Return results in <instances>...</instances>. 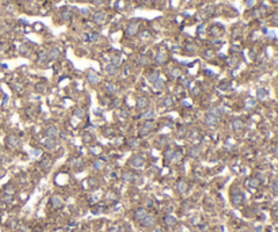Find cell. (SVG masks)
Wrapping results in <instances>:
<instances>
[{"instance_id":"cell-1","label":"cell","mask_w":278,"mask_h":232,"mask_svg":"<svg viewBox=\"0 0 278 232\" xmlns=\"http://www.w3.org/2000/svg\"><path fill=\"white\" fill-rule=\"evenodd\" d=\"M139 31V22L137 21H133V22H130L129 25H128V27H126V34L128 36H135L136 33Z\"/></svg>"},{"instance_id":"cell-2","label":"cell","mask_w":278,"mask_h":232,"mask_svg":"<svg viewBox=\"0 0 278 232\" xmlns=\"http://www.w3.org/2000/svg\"><path fill=\"white\" fill-rule=\"evenodd\" d=\"M106 12H102V11H99V12H95L92 19H94L95 23H98V25H102V23L106 22Z\"/></svg>"},{"instance_id":"cell-3","label":"cell","mask_w":278,"mask_h":232,"mask_svg":"<svg viewBox=\"0 0 278 232\" xmlns=\"http://www.w3.org/2000/svg\"><path fill=\"white\" fill-rule=\"evenodd\" d=\"M5 141H7V145H8V147L15 148L19 144V138L16 137L15 134H8L7 138H5Z\"/></svg>"},{"instance_id":"cell-4","label":"cell","mask_w":278,"mask_h":232,"mask_svg":"<svg viewBox=\"0 0 278 232\" xmlns=\"http://www.w3.org/2000/svg\"><path fill=\"white\" fill-rule=\"evenodd\" d=\"M205 122L210 126L217 125V124H219V117H216V116H213V114H210V113H208L206 117H205Z\"/></svg>"},{"instance_id":"cell-5","label":"cell","mask_w":278,"mask_h":232,"mask_svg":"<svg viewBox=\"0 0 278 232\" xmlns=\"http://www.w3.org/2000/svg\"><path fill=\"white\" fill-rule=\"evenodd\" d=\"M149 105V101L145 96H140L137 99V109L139 110H144V109H147V106Z\"/></svg>"},{"instance_id":"cell-6","label":"cell","mask_w":278,"mask_h":232,"mask_svg":"<svg viewBox=\"0 0 278 232\" xmlns=\"http://www.w3.org/2000/svg\"><path fill=\"white\" fill-rule=\"evenodd\" d=\"M141 223H143L144 227H152L153 224H155V216H153V214H147L145 219H144Z\"/></svg>"},{"instance_id":"cell-7","label":"cell","mask_w":278,"mask_h":232,"mask_svg":"<svg viewBox=\"0 0 278 232\" xmlns=\"http://www.w3.org/2000/svg\"><path fill=\"white\" fill-rule=\"evenodd\" d=\"M130 163H132V166L133 167H136V168H140V167H143L144 166V159L141 156H135L132 160H130Z\"/></svg>"},{"instance_id":"cell-8","label":"cell","mask_w":278,"mask_h":232,"mask_svg":"<svg viewBox=\"0 0 278 232\" xmlns=\"http://www.w3.org/2000/svg\"><path fill=\"white\" fill-rule=\"evenodd\" d=\"M50 204H52L53 208H60V206L63 205V198L60 196H53L52 200H50Z\"/></svg>"},{"instance_id":"cell-9","label":"cell","mask_w":278,"mask_h":232,"mask_svg":"<svg viewBox=\"0 0 278 232\" xmlns=\"http://www.w3.org/2000/svg\"><path fill=\"white\" fill-rule=\"evenodd\" d=\"M87 79H88V81H90L91 84H96V83H99V75L98 73H95V72H88V75H87Z\"/></svg>"},{"instance_id":"cell-10","label":"cell","mask_w":278,"mask_h":232,"mask_svg":"<svg viewBox=\"0 0 278 232\" xmlns=\"http://www.w3.org/2000/svg\"><path fill=\"white\" fill-rule=\"evenodd\" d=\"M147 214H148V213H147V210H145V209H139V210H136L135 219L137 220V221H140V223H141V221L145 219V216H147Z\"/></svg>"},{"instance_id":"cell-11","label":"cell","mask_w":278,"mask_h":232,"mask_svg":"<svg viewBox=\"0 0 278 232\" xmlns=\"http://www.w3.org/2000/svg\"><path fill=\"white\" fill-rule=\"evenodd\" d=\"M48 57H49L50 60H57V58L60 57V50H58L57 48H52V49L49 50V53H48Z\"/></svg>"},{"instance_id":"cell-12","label":"cell","mask_w":278,"mask_h":232,"mask_svg":"<svg viewBox=\"0 0 278 232\" xmlns=\"http://www.w3.org/2000/svg\"><path fill=\"white\" fill-rule=\"evenodd\" d=\"M46 133H48V136H49L50 138H52V137H56V136L58 134V129H57V128H56L54 125H52V126H49V128H48Z\"/></svg>"},{"instance_id":"cell-13","label":"cell","mask_w":278,"mask_h":232,"mask_svg":"<svg viewBox=\"0 0 278 232\" xmlns=\"http://www.w3.org/2000/svg\"><path fill=\"white\" fill-rule=\"evenodd\" d=\"M155 60H156V63L163 64L167 60V54L164 53V52H159V53L156 54V58H155Z\"/></svg>"},{"instance_id":"cell-14","label":"cell","mask_w":278,"mask_h":232,"mask_svg":"<svg viewBox=\"0 0 278 232\" xmlns=\"http://www.w3.org/2000/svg\"><path fill=\"white\" fill-rule=\"evenodd\" d=\"M164 221H166V224L167 225H170V227H174L175 224H176V219H175L174 216H170V214L164 217Z\"/></svg>"},{"instance_id":"cell-15","label":"cell","mask_w":278,"mask_h":232,"mask_svg":"<svg viewBox=\"0 0 278 232\" xmlns=\"http://www.w3.org/2000/svg\"><path fill=\"white\" fill-rule=\"evenodd\" d=\"M201 147H194L191 148V151H190V156L191 157H198L199 155H201Z\"/></svg>"},{"instance_id":"cell-16","label":"cell","mask_w":278,"mask_h":232,"mask_svg":"<svg viewBox=\"0 0 278 232\" xmlns=\"http://www.w3.org/2000/svg\"><path fill=\"white\" fill-rule=\"evenodd\" d=\"M117 68H118V67L113 65V64H109V65H106V68H105V69H106V72H107V73H110V75H115L117 71H118Z\"/></svg>"},{"instance_id":"cell-17","label":"cell","mask_w":278,"mask_h":232,"mask_svg":"<svg viewBox=\"0 0 278 232\" xmlns=\"http://www.w3.org/2000/svg\"><path fill=\"white\" fill-rule=\"evenodd\" d=\"M105 90H106V92H109V94H114L117 88L113 83H106V84H105Z\"/></svg>"},{"instance_id":"cell-18","label":"cell","mask_w":278,"mask_h":232,"mask_svg":"<svg viewBox=\"0 0 278 232\" xmlns=\"http://www.w3.org/2000/svg\"><path fill=\"white\" fill-rule=\"evenodd\" d=\"M232 128L233 130H240L243 128V124L240 120H233L232 121Z\"/></svg>"},{"instance_id":"cell-19","label":"cell","mask_w":278,"mask_h":232,"mask_svg":"<svg viewBox=\"0 0 278 232\" xmlns=\"http://www.w3.org/2000/svg\"><path fill=\"white\" fill-rule=\"evenodd\" d=\"M180 73H182V72H180V69H178V68H172V69L170 71V76L172 77V79H176V77H179Z\"/></svg>"},{"instance_id":"cell-20","label":"cell","mask_w":278,"mask_h":232,"mask_svg":"<svg viewBox=\"0 0 278 232\" xmlns=\"http://www.w3.org/2000/svg\"><path fill=\"white\" fill-rule=\"evenodd\" d=\"M160 76L157 75L156 72H152V73H148V76H147V79H148V81H151V83H155V81L159 79Z\"/></svg>"},{"instance_id":"cell-21","label":"cell","mask_w":278,"mask_h":232,"mask_svg":"<svg viewBox=\"0 0 278 232\" xmlns=\"http://www.w3.org/2000/svg\"><path fill=\"white\" fill-rule=\"evenodd\" d=\"M186 189H187L186 182H184V181H179V182H178V192H179V193H184V192H186Z\"/></svg>"},{"instance_id":"cell-22","label":"cell","mask_w":278,"mask_h":232,"mask_svg":"<svg viewBox=\"0 0 278 232\" xmlns=\"http://www.w3.org/2000/svg\"><path fill=\"white\" fill-rule=\"evenodd\" d=\"M72 16V12L69 11V10H64L63 12H61V18H63V21H69Z\"/></svg>"},{"instance_id":"cell-23","label":"cell","mask_w":278,"mask_h":232,"mask_svg":"<svg viewBox=\"0 0 278 232\" xmlns=\"http://www.w3.org/2000/svg\"><path fill=\"white\" fill-rule=\"evenodd\" d=\"M137 63H139L140 65H147V64L149 63V58L147 57V56H140V57L137 58Z\"/></svg>"},{"instance_id":"cell-24","label":"cell","mask_w":278,"mask_h":232,"mask_svg":"<svg viewBox=\"0 0 278 232\" xmlns=\"http://www.w3.org/2000/svg\"><path fill=\"white\" fill-rule=\"evenodd\" d=\"M121 63H122L121 56H113V57H111V64H113V65L118 67V65H120Z\"/></svg>"},{"instance_id":"cell-25","label":"cell","mask_w":278,"mask_h":232,"mask_svg":"<svg viewBox=\"0 0 278 232\" xmlns=\"http://www.w3.org/2000/svg\"><path fill=\"white\" fill-rule=\"evenodd\" d=\"M48 53L46 52H41L40 53V58H38V63H46L48 61Z\"/></svg>"},{"instance_id":"cell-26","label":"cell","mask_w":278,"mask_h":232,"mask_svg":"<svg viewBox=\"0 0 278 232\" xmlns=\"http://www.w3.org/2000/svg\"><path fill=\"white\" fill-rule=\"evenodd\" d=\"M153 114H155L153 110H148V112H145L143 116H141V118H143V120H148V118H152Z\"/></svg>"},{"instance_id":"cell-27","label":"cell","mask_w":278,"mask_h":232,"mask_svg":"<svg viewBox=\"0 0 278 232\" xmlns=\"http://www.w3.org/2000/svg\"><path fill=\"white\" fill-rule=\"evenodd\" d=\"M153 84H155V87H156V88H163V87H164V81H163V79H160V77H159V79H157V80L155 81Z\"/></svg>"},{"instance_id":"cell-28","label":"cell","mask_w":278,"mask_h":232,"mask_svg":"<svg viewBox=\"0 0 278 232\" xmlns=\"http://www.w3.org/2000/svg\"><path fill=\"white\" fill-rule=\"evenodd\" d=\"M84 114H85L84 109H81V107H79V109L75 110V116H76V117H84Z\"/></svg>"},{"instance_id":"cell-29","label":"cell","mask_w":278,"mask_h":232,"mask_svg":"<svg viewBox=\"0 0 278 232\" xmlns=\"http://www.w3.org/2000/svg\"><path fill=\"white\" fill-rule=\"evenodd\" d=\"M102 167H103V162H102V160H96L94 163V168L95 170H102Z\"/></svg>"},{"instance_id":"cell-30","label":"cell","mask_w":278,"mask_h":232,"mask_svg":"<svg viewBox=\"0 0 278 232\" xmlns=\"http://www.w3.org/2000/svg\"><path fill=\"white\" fill-rule=\"evenodd\" d=\"M45 145L49 148V149H50V148H54V141L52 140V138H48V140L45 141Z\"/></svg>"},{"instance_id":"cell-31","label":"cell","mask_w":278,"mask_h":232,"mask_svg":"<svg viewBox=\"0 0 278 232\" xmlns=\"http://www.w3.org/2000/svg\"><path fill=\"white\" fill-rule=\"evenodd\" d=\"M210 114H213V116H216V117H219L220 118V116H221V112L219 110V109H210Z\"/></svg>"},{"instance_id":"cell-32","label":"cell","mask_w":278,"mask_h":232,"mask_svg":"<svg viewBox=\"0 0 278 232\" xmlns=\"http://www.w3.org/2000/svg\"><path fill=\"white\" fill-rule=\"evenodd\" d=\"M72 166H73V167H80L81 159H73V160H72Z\"/></svg>"},{"instance_id":"cell-33","label":"cell","mask_w":278,"mask_h":232,"mask_svg":"<svg viewBox=\"0 0 278 232\" xmlns=\"http://www.w3.org/2000/svg\"><path fill=\"white\" fill-rule=\"evenodd\" d=\"M172 103H174V101H172L171 98H166V99H164V106L168 107V106H171Z\"/></svg>"},{"instance_id":"cell-34","label":"cell","mask_w":278,"mask_h":232,"mask_svg":"<svg viewBox=\"0 0 278 232\" xmlns=\"http://www.w3.org/2000/svg\"><path fill=\"white\" fill-rule=\"evenodd\" d=\"M124 179H125V181H132V174H130V172H125V174H124Z\"/></svg>"},{"instance_id":"cell-35","label":"cell","mask_w":278,"mask_h":232,"mask_svg":"<svg viewBox=\"0 0 278 232\" xmlns=\"http://www.w3.org/2000/svg\"><path fill=\"white\" fill-rule=\"evenodd\" d=\"M92 3H94L95 5H102L105 3V0H92Z\"/></svg>"},{"instance_id":"cell-36","label":"cell","mask_w":278,"mask_h":232,"mask_svg":"<svg viewBox=\"0 0 278 232\" xmlns=\"http://www.w3.org/2000/svg\"><path fill=\"white\" fill-rule=\"evenodd\" d=\"M273 190L275 193H278V181H275V182L273 183Z\"/></svg>"},{"instance_id":"cell-37","label":"cell","mask_w":278,"mask_h":232,"mask_svg":"<svg viewBox=\"0 0 278 232\" xmlns=\"http://www.w3.org/2000/svg\"><path fill=\"white\" fill-rule=\"evenodd\" d=\"M80 11H81V14H83V15H84V16H87V15H88V14H90V11H88V10H87V8H81Z\"/></svg>"},{"instance_id":"cell-38","label":"cell","mask_w":278,"mask_h":232,"mask_svg":"<svg viewBox=\"0 0 278 232\" xmlns=\"http://www.w3.org/2000/svg\"><path fill=\"white\" fill-rule=\"evenodd\" d=\"M98 34H96V33H95V34H91V38H90V40L91 41H96V40H98Z\"/></svg>"},{"instance_id":"cell-39","label":"cell","mask_w":278,"mask_h":232,"mask_svg":"<svg viewBox=\"0 0 278 232\" xmlns=\"http://www.w3.org/2000/svg\"><path fill=\"white\" fill-rule=\"evenodd\" d=\"M258 95H259V98H263V96H265V92H263L262 90H259V91H258Z\"/></svg>"},{"instance_id":"cell-40","label":"cell","mask_w":278,"mask_h":232,"mask_svg":"<svg viewBox=\"0 0 278 232\" xmlns=\"http://www.w3.org/2000/svg\"><path fill=\"white\" fill-rule=\"evenodd\" d=\"M48 164H49V160L46 159V160H44V164H42V167H45V168H46V167H48Z\"/></svg>"},{"instance_id":"cell-41","label":"cell","mask_w":278,"mask_h":232,"mask_svg":"<svg viewBox=\"0 0 278 232\" xmlns=\"http://www.w3.org/2000/svg\"><path fill=\"white\" fill-rule=\"evenodd\" d=\"M44 87H45V86H38V88H37V90H38V91H45Z\"/></svg>"},{"instance_id":"cell-42","label":"cell","mask_w":278,"mask_h":232,"mask_svg":"<svg viewBox=\"0 0 278 232\" xmlns=\"http://www.w3.org/2000/svg\"><path fill=\"white\" fill-rule=\"evenodd\" d=\"M153 232H164L163 229H160V228H156V229H153Z\"/></svg>"},{"instance_id":"cell-43","label":"cell","mask_w":278,"mask_h":232,"mask_svg":"<svg viewBox=\"0 0 278 232\" xmlns=\"http://www.w3.org/2000/svg\"><path fill=\"white\" fill-rule=\"evenodd\" d=\"M252 3H254V0H248V1H247V5H252Z\"/></svg>"},{"instance_id":"cell-44","label":"cell","mask_w":278,"mask_h":232,"mask_svg":"<svg viewBox=\"0 0 278 232\" xmlns=\"http://www.w3.org/2000/svg\"><path fill=\"white\" fill-rule=\"evenodd\" d=\"M147 37H148V33L144 31V33H143V38H147Z\"/></svg>"},{"instance_id":"cell-45","label":"cell","mask_w":278,"mask_h":232,"mask_svg":"<svg viewBox=\"0 0 278 232\" xmlns=\"http://www.w3.org/2000/svg\"><path fill=\"white\" fill-rule=\"evenodd\" d=\"M56 232H63V231H56Z\"/></svg>"},{"instance_id":"cell-46","label":"cell","mask_w":278,"mask_h":232,"mask_svg":"<svg viewBox=\"0 0 278 232\" xmlns=\"http://www.w3.org/2000/svg\"><path fill=\"white\" fill-rule=\"evenodd\" d=\"M0 153H1V149H0Z\"/></svg>"}]
</instances>
